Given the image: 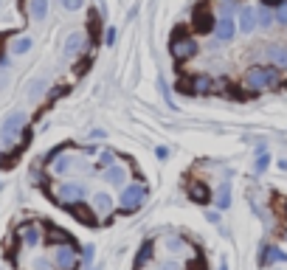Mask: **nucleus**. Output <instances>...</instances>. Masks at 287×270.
I'll return each instance as SVG.
<instances>
[{"instance_id":"6ab92c4d","label":"nucleus","mask_w":287,"mask_h":270,"mask_svg":"<svg viewBox=\"0 0 287 270\" xmlns=\"http://www.w3.org/2000/svg\"><path fill=\"white\" fill-rule=\"evenodd\" d=\"M211 87H214V82L208 76H194L192 85H189V93H208Z\"/></svg>"},{"instance_id":"7c9ffc66","label":"nucleus","mask_w":287,"mask_h":270,"mask_svg":"<svg viewBox=\"0 0 287 270\" xmlns=\"http://www.w3.org/2000/svg\"><path fill=\"white\" fill-rule=\"evenodd\" d=\"M82 256H85V267H90V262H93V245H87Z\"/></svg>"},{"instance_id":"4be33fe9","label":"nucleus","mask_w":287,"mask_h":270,"mask_svg":"<svg viewBox=\"0 0 287 270\" xmlns=\"http://www.w3.org/2000/svg\"><path fill=\"white\" fill-rule=\"evenodd\" d=\"M256 20H259L262 29H270V26H273V15L267 12V9H256Z\"/></svg>"},{"instance_id":"dca6fc26","label":"nucleus","mask_w":287,"mask_h":270,"mask_svg":"<svg viewBox=\"0 0 287 270\" xmlns=\"http://www.w3.org/2000/svg\"><path fill=\"white\" fill-rule=\"evenodd\" d=\"M104 180H107V183H113V186H121L124 180H127V169H124V166H118V164L107 166V169H104Z\"/></svg>"},{"instance_id":"cd10ccee","label":"nucleus","mask_w":287,"mask_h":270,"mask_svg":"<svg viewBox=\"0 0 287 270\" xmlns=\"http://www.w3.org/2000/svg\"><path fill=\"white\" fill-rule=\"evenodd\" d=\"M113 164H115L113 152H101V155H99V166H101V169H107V166H113Z\"/></svg>"},{"instance_id":"412c9836","label":"nucleus","mask_w":287,"mask_h":270,"mask_svg":"<svg viewBox=\"0 0 287 270\" xmlns=\"http://www.w3.org/2000/svg\"><path fill=\"white\" fill-rule=\"evenodd\" d=\"M150 259H152V242H147V245L138 250V256H135V270H141L144 264L150 262Z\"/></svg>"},{"instance_id":"2eb2a0df","label":"nucleus","mask_w":287,"mask_h":270,"mask_svg":"<svg viewBox=\"0 0 287 270\" xmlns=\"http://www.w3.org/2000/svg\"><path fill=\"white\" fill-rule=\"evenodd\" d=\"M26 9H29V17L37 23H43L45 17H48V0H29Z\"/></svg>"},{"instance_id":"6e6552de","label":"nucleus","mask_w":287,"mask_h":270,"mask_svg":"<svg viewBox=\"0 0 287 270\" xmlns=\"http://www.w3.org/2000/svg\"><path fill=\"white\" fill-rule=\"evenodd\" d=\"M90 208H93V214L99 217V220H107L110 214H113V208H115V200L110 197L107 192H96L93 197H90Z\"/></svg>"},{"instance_id":"f8f14e48","label":"nucleus","mask_w":287,"mask_h":270,"mask_svg":"<svg viewBox=\"0 0 287 270\" xmlns=\"http://www.w3.org/2000/svg\"><path fill=\"white\" fill-rule=\"evenodd\" d=\"M194 54H197V43L194 40H189V37H180V40H175L172 43V57L175 59H192Z\"/></svg>"},{"instance_id":"2f4dec72","label":"nucleus","mask_w":287,"mask_h":270,"mask_svg":"<svg viewBox=\"0 0 287 270\" xmlns=\"http://www.w3.org/2000/svg\"><path fill=\"white\" fill-rule=\"evenodd\" d=\"M265 3H270V6H281L284 0H265Z\"/></svg>"},{"instance_id":"20e7f679","label":"nucleus","mask_w":287,"mask_h":270,"mask_svg":"<svg viewBox=\"0 0 287 270\" xmlns=\"http://www.w3.org/2000/svg\"><path fill=\"white\" fill-rule=\"evenodd\" d=\"M54 197H57L59 206H73V203L87 197V186L79 180H62L59 186H54Z\"/></svg>"},{"instance_id":"c756f323","label":"nucleus","mask_w":287,"mask_h":270,"mask_svg":"<svg viewBox=\"0 0 287 270\" xmlns=\"http://www.w3.org/2000/svg\"><path fill=\"white\" fill-rule=\"evenodd\" d=\"M276 20H279V23H284V26H287V0L279 6V12H276Z\"/></svg>"},{"instance_id":"a211bd4d","label":"nucleus","mask_w":287,"mask_h":270,"mask_svg":"<svg viewBox=\"0 0 287 270\" xmlns=\"http://www.w3.org/2000/svg\"><path fill=\"white\" fill-rule=\"evenodd\" d=\"M265 57L270 59V62H276L279 68H287V48L284 45H270V48L265 51Z\"/></svg>"},{"instance_id":"393cba45","label":"nucleus","mask_w":287,"mask_h":270,"mask_svg":"<svg viewBox=\"0 0 287 270\" xmlns=\"http://www.w3.org/2000/svg\"><path fill=\"white\" fill-rule=\"evenodd\" d=\"M65 12H82L85 9V0H59Z\"/></svg>"},{"instance_id":"ddd939ff","label":"nucleus","mask_w":287,"mask_h":270,"mask_svg":"<svg viewBox=\"0 0 287 270\" xmlns=\"http://www.w3.org/2000/svg\"><path fill=\"white\" fill-rule=\"evenodd\" d=\"M85 48H87V37L82 34V31H73V34H68V40H65V57H68V59L79 57Z\"/></svg>"},{"instance_id":"7ed1b4c3","label":"nucleus","mask_w":287,"mask_h":270,"mask_svg":"<svg viewBox=\"0 0 287 270\" xmlns=\"http://www.w3.org/2000/svg\"><path fill=\"white\" fill-rule=\"evenodd\" d=\"M245 82L251 90H270L276 82H279V71H276V65H256L251 71L245 73Z\"/></svg>"},{"instance_id":"bb28decb","label":"nucleus","mask_w":287,"mask_h":270,"mask_svg":"<svg viewBox=\"0 0 287 270\" xmlns=\"http://www.w3.org/2000/svg\"><path fill=\"white\" fill-rule=\"evenodd\" d=\"M192 197H194V200H200V203H206V200H208V189H206L203 183L192 186Z\"/></svg>"},{"instance_id":"4468645a","label":"nucleus","mask_w":287,"mask_h":270,"mask_svg":"<svg viewBox=\"0 0 287 270\" xmlns=\"http://www.w3.org/2000/svg\"><path fill=\"white\" fill-rule=\"evenodd\" d=\"M262 267H270V264H287V253L279 248H262V256H259Z\"/></svg>"},{"instance_id":"f257e3e1","label":"nucleus","mask_w":287,"mask_h":270,"mask_svg":"<svg viewBox=\"0 0 287 270\" xmlns=\"http://www.w3.org/2000/svg\"><path fill=\"white\" fill-rule=\"evenodd\" d=\"M48 166H51V175H73V172H90V164L79 152H71V150H59L48 158Z\"/></svg>"},{"instance_id":"1a4fd4ad","label":"nucleus","mask_w":287,"mask_h":270,"mask_svg":"<svg viewBox=\"0 0 287 270\" xmlns=\"http://www.w3.org/2000/svg\"><path fill=\"white\" fill-rule=\"evenodd\" d=\"M256 26H259V20H256V9H253V6H242V9H239L237 29L242 31V37L253 34V31H256Z\"/></svg>"},{"instance_id":"aec40b11","label":"nucleus","mask_w":287,"mask_h":270,"mask_svg":"<svg viewBox=\"0 0 287 270\" xmlns=\"http://www.w3.org/2000/svg\"><path fill=\"white\" fill-rule=\"evenodd\" d=\"M26 270H57V264H54V259H45V256H37V259H31V264Z\"/></svg>"},{"instance_id":"5701e85b","label":"nucleus","mask_w":287,"mask_h":270,"mask_svg":"<svg viewBox=\"0 0 287 270\" xmlns=\"http://www.w3.org/2000/svg\"><path fill=\"white\" fill-rule=\"evenodd\" d=\"M43 90H45V79H34V82L29 85V96H31V99H40Z\"/></svg>"},{"instance_id":"f3484780","label":"nucleus","mask_w":287,"mask_h":270,"mask_svg":"<svg viewBox=\"0 0 287 270\" xmlns=\"http://www.w3.org/2000/svg\"><path fill=\"white\" fill-rule=\"evenodd\" d=\"M31 45H34V40L31 37H15L12 40V45H9V54H15V57H23V54H29Z\"/></svg>"},{"instance_id":"72a5a7b5","label":"nucleus","mask_w":287,"mask_h":270,"mask_svg":"<svg viewBox=\"0 0 287 270\" xmlns=\"http://www.w3.org/2000/svg\"><path fill=\"white\" fill-rule=\"evenodd\" d=\"M276 270H287V267H276Z\"/></svg>"},{"instance_id":"473e14b6","label":"nucleus","mask_w":287,"mask_h":270,"mask_svg":"<svg viewBox=\"0 0 287 270\" xmlns=\"http://www.w3.org/2000/svg\"><path fill=\"white\" fill-rule=\"evenodd\" d=\"M220 270H228V264H223V267H220Z\"/></svg>"},{"instance_id":"0eeeda50","label":"nucleus","mask_w":287,"mask_h":270,"mask_svg":"<svg viewBox=\"0 0 287 270\" xmlns=\"http://www.w3.org/2000/svg\"><path fill=\"white\" fill-rule=\"evenodd\" d=\"M164 242H166V253L172 256V259H178V262H189V259H194V248L186 239H180V236H175V234H166Z\"/></svg>"},{"instance_id":"423d86ee","label":"nucleus","mask_w":287,"mask_h":270,"mask_svg":"<svg viewBox=\"0 0 287 270\" xmlns=\"http://www.w3.org/2000/svg\"><path fill=\"white\" fill-rule=\"evenodd\" d=\"M144 197H147V189H144L141 183H132V186H127V189L121 192L118 208H121L124 214H132V211H138V208L144 206Z\"/></svg>"},{"instance_id":"a878e982","label":"nucleus","mask_w":287,"mask_h":270,"mask_svg":"<svg viewBox=\"0 0 287 270\" xmlns=\"http://www.w3.org/2000/svg\"><path fill=\"white\" fill-rule=\"evenodd\" d=\"M158 270H183V262H178V259H164V262H158Z\"/></svg>"},{"instance_id":"f03ea898","label":"nucleus","mask_w":287,"mask_h":270,"mask_svg":"<svg viewBox=\"0 0 287 270\" xmlns=\"http://www.w3.org/2000/svg\"><path fill=\"white\" fill-rule=\"evenodd\" d=\"M26 121H29V115L23 113V110H15V113H9L6 118H3V124H0V141H3V147L6 150H15L17 144H20V138L26 132Z\"/></svg>"},{"instance_id":"b1692460","label":"nucleus","mask_w":287,"mask_h":270,"mask_svg":"<svg viewBox=\"0 0 287 270\" xmlns=\"http://www.w3.org/2000/svg\"><path fill=\"white\" fill-rule=\"evenodd\" d=\"M220 208H228L231 206V183H223V192H220Z\"/></svg>"},{"instance_id":"c85d7f7f","label":"nucleus","mask_w":287,"mask_h":270,"mask_svg":"<svg viewBox=\"0 0 287 270\" xmlns=\"http://www.w3.org/2000/svg\"><path fill=\"white\" fill-rule=\"evenodd\" d=\"M267 166H270V155H267V152H259V158H256V172H265Z\"/></svg>"},{"instance_id":"39448f33","label":"nucleus","mask_w":287,"mask_h":270,"mask_svg":"<svg viewBox=\"0 0 287 270\" xmlns=\"http://www.w3.org/2000/svg\"><path fill=\"white\" fill-rule=\"evenodd\" d=\"M79 248H76V245H71V242H59L57 248H54V256H51V259H54V264H57V270H76L79 267Z\"/></svg>"},{"instance_id":"9b49d317","label":"nucleus","mask_w":287,"mask_h":270,"mask_svg":"<svg viewBox=\"0 0 287 270\" xmlns=\"http://www.w3.org/2000/svg\"><path fill=\"white\" fill-rule=\"evenodd\" d=\"M214 34H217V40H223V43H231V40H234V34H237V23H234V17H231V15L217 17Z\"/></svg>"},{"instance_id":"9d476101","label":"nucleus","mask_w":287,"mask_h":270,"mask_svg":"<svg viewBox=\"0 0 287 270\" xmlns=\"http://www.w3.org/2000/svg\"><path fill=\"white\" fill-rule=\"evenodd\" d=\"M17 236H20L23 248H26V250H31V248H37V245L43 242V228H40V225H34V222H29V225H23L20 231H17Z\"/></svg>"}]
</instances>
